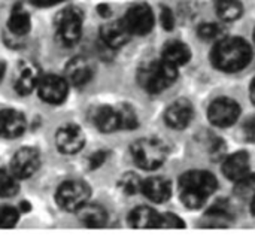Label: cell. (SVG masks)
<instances>
[{
  "label": "cell",
  "mask_w": 255,
  "mask_h": 246,
  "mask_svg": "<svg viewBox=\"0 0 255 246\" xmlns=\"http://www.w3.org/2000/svg\"><path fill=\"white\" fill-rule=\"evenodd\" d=\"M40 70L34 63L30 61H21L13 75V88L18 94L27 96L33 93L37 88L39 79H40Z\"/></svg>",
  "instance_id": "12"
},
{
  "label": "cell",
  "mask_w": 255,
  "mask_h": 246,
  "mask_svg": "<svg viewBox=\"0 0 255 246\" xmlns=\"http://www.w3.org/2000/svg\"><path fill=\"white\" fill-rule=\"evenodd\" d=\"M142 184H143V181H140V178L136 173H126L120 179V188L127 196H134V194L140 193Z\"/></svg>",
  "instance_id": "28"
},
{
  "label": "cell",
  "mask_w": 255,
  "mask_h": 246,
  "mask_svg": "<svg viewBox=\"0 0 255 246\" xmlns=\"http://www.w3.org/2000/svg\"><path fill=\"white\" fill-rule=\"evenodd\" d=\"M142 193L148 200L154 203H164L172 196V185L166 178L154 176V178L143 181Z\"/></svg>",
  "instance_id": "18"
},
{
  "label": "cell",
  "mask_w": 255,
  "mask_h": 246,
  "mask_svg": "<svg viewBox=\"0 0 255 246\" xmlns=\"http://www.w3.org/2000/svg\"><path fill=\"white\" fill-rule=\"evenodd\" d=\"M93 123L102 133H114V131L120 130L118 109L112 108V106L97 108L93 115Z\"/></svg>",
  "instance_id": "22"
},
{
  "label": "cell",
  "mask_w": 255,
  "mask_h": 246,
  "mask_svg": "<svg viewBox=\"0 0 255 246\" xmlns=\"http://www.w3.org/2000/svg\"><path fill=\"white\" fill-rule=\"evenodd\" d=\"M106 158H108V154H106L105 151H97V152H94V154L90 157V160H88L90 169H91V170L99 169V167L106 161Z\"/></svg>",
  "instance_id": "33"
},
{
  "label": "cell",
  "mask_w": 255,
  "mask_h": 246,
  "mask_svg": "<svg viewBox=\"0 0 255 246\" xmlns=\"http://www.w3.org/2000/svg\"><path fill=\"white\" fill-rule=\"evenodd\" d=\"M224 27L217 22H203L197 28V34L203 40H220L224 37Z\"/></svg>",
  "instance_id": "27"
},
{
  "label": "cell",
  "mask_w": 255,
  "mask_h": 246,
  "mask_svg": "<svg viewBox=\"0 0 255 246\" xmlns=\"http://www.w3.org/2000/svg\"><path fill=\"white\" fill-rule=\"evenodd\" d=\"M236 194L242 199H253L255 196V175H247L236 182Z\"/></svg>",
  "instance_id": "29"
},
{
  "label": "cell",
  "mask_w": 255,
  "mask_h": 246,
  "mask_svg": "<svg viewBox=\"0 0 255 246\" xmlns=\"http://www.w3.org/2000/svg\"><path fill=\"white\" fill-rule=\"evenodd\" d=\"M40 167V154L36 148H21L18 149L10 161V172L19 179H27L33 176Z\"/></svg>",
  "instance_id": "10"
},
{
  "label": "cell",
  "mask_w": 255,
  "mask_h": 246,
  "mask_svg": "<svg viewBox=\"0 0 255 246\" xmlns=\"http://www.w3.org/2000/svg\"><path fill=\"white\" fill-rule=\"evenodd\" d=\"M250 94H251V100H253V103L255 105V79L253 81V84H251V88H250Z\"/></svg>",
  "instance_id": "39"
},
{
  "label": "cell",
  "mask_w": 255,
  "mask_h": 246,
  "mask_svg": "<svg viewBox=\"0 0 255 246\" xmlns=\"http://www.w3.org/2000/svg\"><path fill=\"white\" fill-rule=\"evenodd\" d=\"M64 78L67 79V82L73 87H84L87 85L91 78H93V67L90 64V61L84 57H73L67 66H66V72H64Z\"/></svg>",
  "instance_id": "16"
},
{
  "label": "cell",
  "mask_w": 255,
  "mask_h": 246,
  "mask_svg": "<svg viewBox=\"0 0 255 246\" xmlns=\"http://www.w3.org/2000/svg\"><path fill=\"white\" fill-rule=\"evenodd\" d=\"M120 117V130H134L137 127V115L130 105H120L118 108Z\"/></svg>",
  "instance_id": "26"
},
{
  "label": "cell",
  "mask_w": 255,
  "mask_h": 246,
  "mask_svg": "<svg viewBox=\"0 0 255 246\" xmlns=\"http://www.w3.org/2000/svg\"><path fill=\"white\" fill-rule=\"evenodd\" d=\"M124 25L127 30L136 36H143L149 33L154 27V13L152 9L145 4V3H137L133 4L124 15L123 18Z\"/></svg>",
  "instance_id": "8"
},
{
  "label": "cell",
  "mask_w": 255,
  "mask_h": 246,
  "mask_svg": "<svg viewBox=\"0 0 255 246\" xmlns=\"http://www.w3.org/2000/svg\"><path fill=\"white\" fill-rule=\"evenodd\" d=\"M223 172L227 179L238 182L250 173V155L245 151L229 155L223 164Z\"/></svg>",
  "instance_id": "17"
},
{
  "label": "cell",
  "mask_w": 255,
  "mask_h": 246,
  "mask_svg": "<svg viewBox=\"0 0 255 246\" xmlns=\"http://www.w3.org/2000/svg\"><path fill=\"white\" fill-rule=\"evenodd\" d=\"M176 78L178 67L169 64L163 58L143 64L137 72L139 85L151 94L164 91L176 81Z\"/></svg>",
  "instance_id": "3"
},
{
  "label": "cell",
  "mask_w": 255,
  "mask_h": 246,
  "mask_svg": "<svg viewBox=\"0 0 255 246\" xmlns=\"http://www.w3.org/2000/svg\"><path fill=\"white\" fill-rule=\"evenodd\" d=\"M7 28L13 36H25L30 28H31V18L30 13L21 7V6H15L9 15L7 19Z\"/></svg>",
  "instance_id": "23"
},
{
  "label": "cell",
  "mask_w": 255,
  "mask_h": 246,
  "mask_svg": "<svg viewBox=\"0 0 255 246\" xmlns=\"http://www.w3.org/2000/svg\"><path fill=\"white\" fill-rule=\"evenodd\" d=\"M97 10H99V13L102 15V16H109L111 15V7L108 6V4H100L99 7H97Z\"/></svg>",
  "instance_id": "37"
},
{
  "label": "cell",
  "mask_w": 255,
  "mask_h": 246,
  "mask_svg": "<svg viewBox=\"0 0 255 246\" xmlns=\"http://www.w3.org/2000/svg\"><path fill=\"white\" fill-rule=\"evenodd\" d=\"M185 223L175 214H164L160 220V229H184Z\"/></svg>",
  "instance_id": "31"
},
{
  "label": "cell",
  "mask_w": 255,
  "mask_h": 246,
  "mask_svg": "<svg viewBox=\"0 0 255 246\" xmlns=\"http://www.w3.org/2000/svg\"><path fill=\"white\" fill-rule=\"evenodd\" d=\"M91 196L90 187L84 181H66L55 191V202L58 208L66 212H78L84 205L88 203Z\"/></svg>",
  "instance_id": "6"
},
{
  "label": "cell",
  "mask_w": 255,
  "mask_h": 246,
  "mask_svg": "<svg viewBox=\"0 0 255 246\" xmlns=\"http://www.w3.org/2000/svg\"><path fill=\"white\" fill-rule=\"evenodd\" d=\"M209 151H211L212 157L220 158V157H223V155H224V152H226V145H224V142H223L221 139H215V140L211 143Z\"/></svg>",
  "instance_id": "34"
},
{
  "label": "cell",
  "mask_w": 255,
  "mask_h": 246,
  "mask_svg": "<svg viewBox=\"0 0 255 246\" xmlns=\"http://www.w3.org/2000/svg\"><path fill=\"white\" fill-rule=\"evenodd\" d=\"M161 215L148 206L136 208L128 215V224L133 229H160Z\"/></svg>",
  "instance_id": "21"
},
{
  "label": "cell",
  "mask_w": 255,
  "mask_h": 246,
  "mask_svg": "<svg viewBox=\"0 0 255 246\" xmlns=\"http://www.w3.org/2000/svg\"><path fill=\"white\" fill-rule=\"evenodd\" d=\"M160 21H161V25L164 30L170 31L173 30L175 27V16H173V12L169 9V7H161V13H160Z\"/></svg>",
  "instance_id": "32"
},
{
  "label": "cell",
  "mask_w": 255,
  "mask_h": 246,
  "mask_svg": "<svg viewBox=\"0 0 255 246\" xmlns=\"http://www.w3.org/2000/svg\"><path fill=\"white\" fill-rule=\"evenodd\" d=\"M251 214L255 217V196L251 199Z\"/></svg>",
  "instance_id": "40"
},
{
  "label": "cell",
  "mask_w": 255,
  "mask_h": 246,
  "mask_svg": "<svg viewBox=\"0 0 255 246\" xmlns=\"http://www.w3.org/2000/svg\"><path fill=\"white\" fill-rule=\"evenodd\" d=\"M131 157L140 169L155 170L166 161L167 148L155 137H143L131 145Z\"/></svg>",
  "instance_id": "4"
},
{
  "label": "cell",
  "mask_w": 255,
  "mask_h": 246,
  "mask_svg": "<svg viewBox=\"0 0 255 246\" xmlns=\"http://www.w3.org/2000/svg\"><path fill=\"white\" fill-rule=\"evenodd\" d=\"M79 221L88 229H103L108 223V212L96 203H87L76 212Z\"/></svg>",
  "instance_id": "19"
},
{
  "label": "cell",
  "mask_w": 255,
  "mask_h": 246,
  "mask_svg": "<svg viewBox=\"0 0 255 246\" xmlns=\"http://www.w3.org/2000/svg\"><path fill=\"white\" fill-rule=\"evenodd\" d=\"M84 13L75 6H69L58 12L55 18L57 25V39L64 46H73L78 43L82 34Z\"/></svg>",
  "instance_id": "5"
},
{
  "label": "cell",
  "mask_w": 255,
  "mask_h": 246,
  "mask_svg": "<svg viewBox=\"0 0 255 246\" xmlns=\"http://www.w3.org/2000/svg\"><path fill=\"white\" fill-rule=\"evenodd\" d=\"M69 87L70 84L67 82L64 76L49 73V75L40 76L36 91L45 103L61 105L69 94Z\"/></svg>",
  "instance_id": "7"
},
{
  "label": "cell",
  "mask_w": 255,
  "mask_h": 246,
  "mask_svg": "<svg viewBox=\"0 0 255 246\" xmlns=\"http://www.w3.org/2000/svg\"><path fill=\"white\" fill-rule=\"evenodd\" d=\"M253 58V49L241 37H223L212 49V64L223 72H239L245 69Z\"/></svg>",
  "instance_id": "1"
},
{
  "label": "cell",
  "mask_w": 255,
  "mask_h": 246,
  "mask_svg": "<svg viewBox=\"0 0 255 246\" xmlns=\"http://www.w3.org/2000/svg\"><path fill=\"white\" fill-rule=\"evenodd\" d=\"M19 220V212L10 206L0 208V229H12Z\"/></svg>",
  "instance_id": "30"
},
{
  "label": "cell",
  "mask_w": 255,
  "mask_h": 246,
  "mask_svg": "<svg viewBox=\"0 0 255 246\" xmlns=\"http://www.w3.org/2000/svg\"><path fill=\"white\" fill-rule=\"evenodd\" d=\"M85 145V136L79 125L64 124L55 131V146L61 154L72 155L79 152Z\"/></svg>",
  "instance_id": "11"
},
{
  "label": "cell",
  "mask_w": 255,
  "mask_h": 246,
  "mask_svg": "<svg viewBox=\"0 0 255 246\" xmlns=\"http://www.w3.org/2000/svg\"><path fill=\"white\" fill-rule=\"evenodd\" d=\"M215 10L223 21H235L242 16L244 6L241 0H217Z\"/></svg>",
  "instance_id": "24"
},
{
  "label": "cell",
  "mask_w": 255,
  "mask_h": 246,
  "mask_svg": "<svg viewBox=\"0 0 255 246\" xmlns=\"http://www.w3.org/2000/svg\"><path fill=\"white\" fill-rule=\"evenodd\" d=\"M241 117V106L238 102L229 97H220L214 100L208 109L209 121L217 127H230Z\"/></svg>",
  "instance_id": "9"
},
{
  "label": "cell",
  "mask_w": 255,
  "mask_h": 246,
  "mask_svg": "<svg viewBox=\"0 0 255 246\" xmlns=\"http://www.w3.org/2000/svg\"><path fill=\"white\" fill-rule=\"evenodd\" d=\"M161 58L164 61H167L169 64L179 69V67L185 66L190 61L191 51H190L188 45H185V43H182L179 40H172V42H167L163 46Z\"/></svg>",
  "instance_id": "20"
},
{
  "label": "cell",
  "mask_w": 255,
  "mask_h": 246,
  "mask_svg": "<svg viewBox=\"0 0 255 246\" xmlns=\"http://www.w3.org/2000/svg\"><path fill=\"white\" fill-rule=\"evenodd\" d=\"M244 134L250 142H255V115L247 120L244 125Z\"/></svg>",
  "instance_id": "35"
},
{
  "label": "cell",
  "mask_w": 255,
  "mask_h": 246,
  "mask_svg": "<svg viewBox=\"0 0 255 246\" xmlns=\"http://www.w3.org/2000/svg\"><path fill=\"white\" fill-rule=\"evenodd\" d=\"M193 115H194V111H193L191 103L188 100H185V99H179V100L173 102L166 109L164 121L170 128L182 130L191 123Z\"/></svg>",
  "instance_id": "14"
},
{
  "label": "cell",
  "mask_w": 255,
  "mask_h": 246,
  "mask_svg": "<svg viewBox=\"0 0 255 246\" xmlns=\"http://www.w3.org/2000/svg\"><path fill=\"white\" fill-rule=\"evenodd\" d=\"M18 178L9 170H0V197L7 199L18 193Z\"/></svg>",
  "instance_id": "25"
},
{
  "label": "cell",
  "mask_w": 255,
  "mask_h": 246,
  "mask_svg": "<svg viewBox=\"0 0 255 246\" xmlns=\"http://www.w3.org/2000/svg\"><path fill=\"white\" fill-rule=\"evenodd\" d=\"M217 178L205 170H191L181 176V200L188 209H199L217 191Z\"/></svg>",
  "instance_id": "2"
},
{
  "label": "cell",
  "mask_w": 255,
  "mask_h": 246,
  "mask_svg": "<svg viewBox=\"0 0 255 246\" xmlns=\"http://www.w3.org/2000/svg\"><path fill=\"white\" fill-rule=\"evenodd\" d=\"M4 75H6V63L3 60H0V82L3 81Z\"/></svg>",
  "instance_id": "38"
},
{
  "label": "cell",
  "mask_w": 255,
  "mask_h": 246,
  "mask_svg": "<svg viewBox=\"0 0 255 246\" xmlns=\"http://www.w3.org/2000/svg\"><path fill=\"white\" fill-rule=\"evenodd\" d=\"M27 127L25 117L16 109L0 111V137L16 139L24 134Z\"/></svg>",
  "instance_id": "13"
},
{
  "label": "cell",
  "mask_w": 255,
  "mask_h": 246,
  "mask_svg": "<svg viewBox=\"0 0 255 246\" xmlns=\"http://www.w3.org/2000/svg\"><path fill=\"white\" fill-rule=\"evenodd\" d=\"M130 36H131V33L127 30L123 19L108 22V24L102 25V28H100V39H102L103 45L108 46L109 49H118V48L124 46L130 40Z\"/></svg>",
  "instance_id": "15"
},
{
  "label": "cell",
  "mask_w": 255,
  "mask_h": 246,
  "mask_svg": "<svg viewBox=\"0 0 255 246\" xmlns=\"http://www.w3.org/2000/svg\"><path fill=\"white\" fill-rule=\"evenodd\" d=\"M254 42H255V30H254Z\"/></svg>",
  "instance_id": "41"
},
{
  "label": "cell",
  "mask_w": 255,
  "mask_h": 246,
  "mask_svg": "<svg viewBox=\"0 0 255 246\" xmlns=\"http://www.w3.org/2000/svg\"><path fill=\"white\" fill-rule=\"evenodd\" d=\"M61 1H64V0H37V4L43 6V7H49V6H55Z\"/></svg>",
  "instance_id": "36"
}]
</instances>
